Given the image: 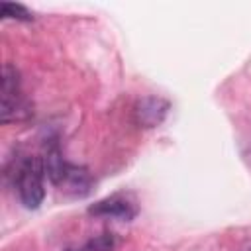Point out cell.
<instances>
[{
	"mask_svg": "<svg viewBox=\"0 0 251 251\" xmlns=\"http://www.w3.org/2000/svg\"><path fill=\"white\" fill-rule=\"evenodd\" d=\"M43 161L41 157H27L18 167V192L25 208H37L43 202L45 188H43Z\"/></svg>",
	"mask_w": 251,
	"mask_h": 251,
	"instance_id": "obj_1",
	"label": "cell"
},
{
	"mask_svg": "<svg viewBox=\"0 0 251 251\" xmlns=\"http://www.w3.org/2000/svg\"><path fill=\"white\" fill-rule=\"evenodd\" d=\"M2 122L8 124L12 120H22L29 114L25 100L20 90V75L12 65H4L2 69Z\"/></svg>",
	"mask_w": 251,
	"mask_h": 251,
	"instance_id": "obj_2",
	"label": "cell"
},
{
	"mask_svg": "<svg viewBox=\"0 0 251 251\" xmlns=\"http://www.w3.org/2000/svg\"><path fill=\"white\" fill-rule=\"evenodd\" d=\"M94 216H106V218H118V220H131L137 214L135 202L126 194H112L104 200H98L94 206L88 208Z\"/></svg>",
	"mask_w": 251,
	"mask_h": 251,
	"instance_id": "obj_3",
	"label": "cell"
},
{
	"mask_svg": "<svg viewBox=\"0 0 251 251\" xmlns=\"http://www.w3.org/2000/svg\"><path fill=\"white\" fill-rule=\"evenodd\" d=\"M167 108H169V104L165 100L155 98V96H147V98L137 102V106H135V120L143 127H153V126L163 122V118L167 114Z\"/></svg>",
	"mask_w": 251,
	"mask_h": 251,
	"instance_id": "obj_4",
	"label": "cell"
},
{
	"mask_svg": "<svg viewBox=\"0 0 251 251\" xmlns=\"http://www.w3.org/2000/svg\"><path fill=\"white\" fill-rule=\"evenodd\" d=\"M41 161H43V169H45L47 178H49L53 184H63V180H65V176H67L69 165L65 163L63 153H61L57 141H51L49 145H45V151H43Z\"/></svg>",
	"mask_w": 251,
	"mask_h": 251,
	"instance_id": "obj_5",
	"label": "cell"
},
{
	"mask_svg": "<svg viewBox=\"0 0 251 251\" xmlns=\"http://www.w3.org/2000/svg\"><path fill=\"white\" fill-rule=\"evenodd\" d=\"M63 186H67V190L75 196H84L90 192V186H92V178L88 175L86 169L82 167H76V165H69L67 169V176L63 180Z\"/></svg>",
	"mask_w": 251,
	"mask_h": 251,
	"instance_id": "obj_6",
	"label": "cell"
},
{
	"mask_svg": "<svg viewBox=\"0 0 251 251\" xmlns=\"http://www.w3.org/2000/svg\"><path fill=\"white\" fill-rule=\"evenodd\" d=\"M114 245H116L114 235H112V233H102V235L90 239L88 243H84V245H82L80 249H76V251H112Z\"/></svg>",
	"mask_w": 251,
	"mask_h": 251,
	"instance_id": "obj_7",
	"label": "cell"
},
{
	"mask_svg": "<svg viewBox=\"0 0 251 251\" xmlns=\"http://www.w3.org/2000/svg\"><path fill=\"white\" fill-rule=\"evenodd\" d=\"M2 14H4L6 18L24 20V22L33 20V14H31L25 6H22V4H10V2H6V4H2Z\"/></svg>",
	"mask_w": 251,
	"mask_h": 251,
	"instance_id": "obj_8",
	"label": "cell"
},
{
	"mask_svg": "<svg viewBox=\"0 0 251 251\" xmlns=\"http://www.w3.org/2000/svg\"><path fill=\"white\" fill-rule=\"evenodd\" d=\"M249 251H251V249H249Z\"/></svg>",
	"mask_w": 251,
	"mask_h": 251,
	"instance_id": "obj_9",
	"label": "cell"
}]
</instances>
